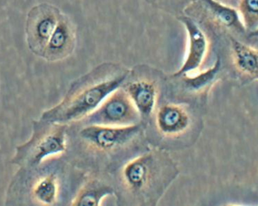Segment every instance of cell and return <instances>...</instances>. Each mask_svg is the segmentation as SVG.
Returning a JSON list of instances; mask_svg holds the SVG:
<instances>
[{"instance_id": "cell-8", "label": "cell", "mask_w": 258, "mask_h": 206, "mask_svg": "<svg viewBox=\"0 0 258 206\" xmlns=\"http://www.w3.org/2000/svg\"><path fill=\"white\" fill-rule=\"evenodd\" d=\"M182 21L188 32L189 49L185 61L175 76L188 74L198 68L207 49V39L201 29L189 19L184 18Z\"/></svg>"}, {"instance_id": "cell-11", "label": "cell", "mask_w": 258, "mask_h": 206, "mask_svg": "<svg viewBox=\"0 0 258 206\" xmlns=\"http://www.w3.org/2000/svg\"><path fill=\"white\" fill-rule=\"evenodd\" d=\"M145 159L140 157L130 161L124 166L123 172L124 181L132 191H139L145 184L148 173Z\"/></svg>"}, {"instance_id": "cell-2", "label": "cell", "mask_w": 258, "mask_h": 206, "mask_svg": "<svg viewBox=\"0 0 258 206\" xmlns=\"http://www.w3.org/2000/svg\"><path fill=\"white\" fill-rule=\"evenodd\" d=\"M139 114L127 94L119 87L86 118L89 124L124 126L137 124Z\"/></svg>"}, {"instance_id": "cell-14", "label": "cell", "mask_w": 258, "mask_h": 206, "mask_svg": "<svg viewBox=\"0 0 258 206\" xmlns=\"http://www.w3.org/2000/svg\"><path fill=\"white\" fill-rule=\"evenodd\" d=\"M214 12L220 21L227 26L234 24L237 19L235 11L215 0H204Z\"/></svg>"}, {"instance_id": "cell-1", "label": "cell", "mask_w": 258, "mask_h": 206, "mask_svg": "<svg viewBox=\"0 0 258 206\" xmlns=\"http://www.w3.org/2000/svg\"><path fill=\"white\" fill-rule=\"evenodd\" d=\"M130 70L114 62L102 63L71 83L62 101L45 111L44 120L67 124L86 118L121 87Z\"/></svg>"}, {"instance_id": "cell-13", "label": "cell", "mask_w": 258, "mask_h": 206, "mask_svg": "<svg viewBox=\"0 0 258 206\" xmlns=\"http://www.w3.org/2000/svg\"><path fill=\"white\" fill-rule=\"evenodd\" d=\"M239 8L247 27H257L258 0H239Z\"/></svg>"}, {"instance_id": "cell-16", "label": "cell", "mask_w": 258, "mask_h": 206, "mask_svg": "<svg viewBox=\"0 0 258 206\" xmlns=\"http://www.w3.org/2000/svg\"><path fill=\"white\" fill-rule=\"evenodd\" d=\"M216 70V67L215 66L214 68L210 69V70L192 79L191 84L198 87L206 84L208 81H210L212 77L214 76Z\"/></svg>"}, {"instance_id": "cell-6", "label": "cell", "mask_w": 258, "mask_h": 206, "mask_svg": "<svg viewBox=\"0 0 258 206\" xmlns=\"http://www.w3.org/2000/svg\"><path fill=\"white\" fill-rule=\"evenodd\" d=\"M138 130L137 124L124 126L89 124L81 130L80 135L92 146L107 151L129 141Z\"/></svg>"}, {"instance_id": "cell-9", "label": "cell", "mask_w": 258, "mask_h": 206, "mask_svg": "<svg viewBox=\"0 0 258 206\" xmlns=\"http://www.w3.org/2000/svg\"><path fill=\"white\" fill-rule=\"evenodd\" d=\"M113 193L109 185L97 181H91L84 186L72 201L73 205L97 206L103 199Z\"/></svg>"}, {"instance_id": "cell-12", "label": "cell", "mask_w": 258, "mask_h": 206, "mask_svg": "<svg viewBox=\"0 0 258 206\" xmlns=\"http://www.w3.org/2000/svg\"><path fill=\"white\" fill-rule=\"evenodd\" d=\"M58 186L56 178L51 174L40 179L33 189L35 197L46 204H53L56 199Z\"/></svg>"}, {"instance_id": "cell-5", "label": "cell", "mask_w": 258, "mask_h": 206, "mask_svg": "<svg viewBox=\"0 0 258 206\" xmlns=\"http://www.w3.org/2000/svg\"><path fill=\"white\" fill-rule=\"evenodd\" d=\"M127 94L139 114L148 115L154 105L157 83L153 70L144 64L135 65L120 87Z\"/></svg>"}, {"instance_id": "cell-15", "label": "cell", "mask_w": 258, "mask_h": 206, "mask_svg": "<svg viewBox=\"0 0 258 206\" xmlns=\"http://www.w3.org/2000/svg\"><path fill=\"white\" fill-rule=\"evenodd\" d=\"M159 120L160 125L167 129H174L181 121L179 112L173 108H166L160 113Z\"/></svg>"}, {"instance_id": "cell-7", "label": "cell", "mask_w": 258, "mask_h": 206, "mask_svg": "<svg viewBox=\"0 0 258 206\" xmlns=\"http://www.w3.org/2000/svg\"><path fill=\"white\" fill-rule=\"evenodd\" d=\"M76 31L70 18L61 13L41 56L49 62L62 60L74 52L76 44Z\"/></svg>"}, {"instance_id": "cell-3", "label": "cell", "mask_w": 258, "mask_h": 206, "mask_svg": "<svg viewBox=\"0 0 258 206\" xmlns=\"http://www.w3.org/2000/svg\"><path fill=\"white\" fill-rule=\"evenodd\" d=\"M40 129L37 125L32 139L27 144L20 147L18 154L25 153V156L16 159L24 158L31 163H39L44 158L61 154L67 149L66 124L45 120Z\"/></svg>"}, {"instance_id": "cell-10", "label": "cell", "mask_w": 258, "mask_h": 206, "mask_svg": "<svg viewBox=\"0 0 258 206\" xmlns=\"http://www.w3.org/2000/svg\"><path fill=\"white\" fill-rule=\"evenodd\" d=\"M232 42L234 59L238 68L248 75L256 77L257 50L234 39Z\"/></svg>"}, {"instance_id": "cell-4", "label": "cell", "mask_w": 258, "mask_h": 206, "mask_svg": "<svg viewBox=\"0 0 258 206\" xmlns=\"http://www.w3.org/2000/svg\"><path fill=\"white\" fill-rule=\"evenodd\" d=\"M61 14L55 6L41 3L32 7L27 14L26 38L29 49L41 57Z\"/></svg>"}]
</instances>
